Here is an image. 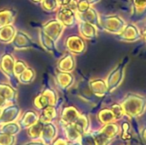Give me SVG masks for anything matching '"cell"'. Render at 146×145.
Masks as SVG:
<instances>
[{"label": "cell", "mask_w": 146, "mask_h": 145, "mask_svg": "<svg viewBox=\"0 0 146 145\" xmlns=\"http://www.w3.org/2000/svg\"><path fill=\"white\" fill-rule=\"evenodd\" d=\"M82 1H85V2H86L88 4H93V3H97V2H98V0H82Z\"/></svg>", "instance_id": "38"}, {"label": "cell", "mask_w": 146, "mask_h": 145, "mask_svg": "<svg viewBox=\"0 0 146 145\" xmlns=\"http://www.w3.org/2000/svg\"><path fill=\"white\" fill-rule=\"evenodd\" d=\"M0 95L3 96L8 103H14L16 101V91L7 84H0Z\"/></svg>", "instance_id": "15"}, {"label": "cell", "mask_w": 146, "mask_h": 145, "mask_svg": "<svg viewBox=\"0 0 146 145\" xmlns=\"http://www.w3.org/2000/svg\"><path fill=\"white\" fill-rule=\"evenodd\" d=\"M56 134H57V128L54 123L52 122L44 123L40 134V139L45 144L50 145L55 140Z\"/></svg>", "instance_id": "7"}, {"label": "cell", "mask_w": 146, "mask_h": 145, "mask_svg": "<svg viewBox=\"0 0 146 145\" xmlns=\"http://www.w3.org/2000/svg\"><path fill=\"white\" fill-rule=\"evenodd\" d=\"M43 122H41L40 121H38L35 124H33V126H31L30 127L27 128V136L29 138H31L32 140H38L40 138V134L44 126Z\"/></svg>", "instance_id": "19"}, {"label": "cell", "mask_w": 146, "mask_h": 145, "mask_svg": "<svg viewBox=\"0 0 146 145\" xmlns=\"http://www.w3.org/2000/svg\"><path fill=\"white\" fill-rule=\"evenodd\" d=\"M39 39L42 44V46L50 52H57L56 41L50 38L46 33H44L42 30L39 32Z\"/></svg>", "instance_id": "18"}, {"label": "cell", "mask_w": 146, "mask_h": 145, "mask_svg": "<svg viewBox=\"0 0 146 145\" xmlns=\"http://www.w3.org/2000/svg\"><path fill=\"white\" fill-rule=\"evenodd\" d=\"M52 145H69V143L62 138H58L52 142Z\"/></svg>", "instance_id": "34"}, {"label": "cell", "mask_w": 146, "mask_h": 145, "mask_svg": "<svg viewBox=\"0 0 146 145\" xmlns=\"http://www.w3.org/2000/svg\"><path fill=\"white\" fill-rule=\"evenodd\" d=\"M23 145H48L45 144L44 143H43L42 141H38V140H34V141H31V142H28V143H26Z\"/></svg>", "instance_id": "36"}, {"label": "cell", "mask_w": 146, "mask_h": 145, "mask_svg": "<svg viewBox=\"0 0 146 145\" xmlns=\"http://www.w3.org/2000/svg\"><path fill=\"white\" fill-rule=\"evenodd\" d=\"M21 109L18 105L10 103L2 109L0 115V124H5L16 121L21 116Z\"/></svg>", "instance_id": "2"}, {"label": "cell", "mask_w": 146, "mask_h": 145, "mask_svg": "<svg viewBox=\"0 0 146 145\" xmlns=\"http://www.w3.org/2000/svg\"><path fill=\"white\" fill-rule=\"evenodd\" d=\"M41 94L46 98V100H47V102H48L50 106H55L56 104L57 94H56V92L53 89H51V88L45 89Z\"/></svg>", "instance_id": "25"}, {"label": "cell", "mask_w": 146, "mask_h": 145, "mask_svg": "<svg viewBox=\"0 0 146 145\" xmlns=\"http://www.w3.org/2000/svg\"><path fill=\"white\" fill-rule=\"evenodd\" d=\"M36 73L32 68H27L17 78L19 81L22 84H30L35 79Z\"/></svg>", "instance_id": "21"}, {"label": "cell", "mask_w": 146, "mask_h": 145, "mask_svg": "<svg viewBox=\"0 0 146 145\" xmlns=\"http://www.w3.org/2000/svg\"><path fill=\"white\" fill-rule=\"evenodd\" d=\"M16 138L13 135H9L0 132V145H15Z\"/></svg>", "instance_id": "28"}, {"label": "cell", "mask_w": 146, "mask_h": 145, "mask_svg": "<svg viewBox=\"0 0 146 145\" xmlns=\"http://www.w3.org/2000/svg\"><path fill=\"white\" fill-rule=\"evenodd\" d=\"M8 104V102L5 100V98L3 97V96H1L0 95V108H3V107H5L6 105Z\"/></svg>", "instance_id": "37"}, {"label": "cell", "mask_w": 146, "mask_h": 145, "mask_svg": "<svg viewBox=\"0 0 146 145\" xmlns=\"http://www.w3.org/2000/svg\"><path fill=\"white\" fill-rule=\"evenodd\" d=\"M100 132H101L102 133H104L105 136H107L109 138H110L114 137V136L116 134V132H117V128H116V126H114V125H107V126H105Z\"/></svg>", "instance_id": "32"}, {"label": "cell", "mask_w": 146, "mask_h": 145, "mask_svg": "<svg viewBox=\"0 0 146 145\" xmlns=\"http://www.w3.org/2000/svg\"><path fill=\"white\" fill-rule=\"evenodd\" d=\"M57 20L64 27H73L77 23L76 12L68 6L60 7L57 12Z\"/></svg>", "instance_id": "1"}, {"label": "cell", "mask_w": 146, "mask_h": 145, "mask_svg": "<svg viewBox=\"0 0 146 145\" xmlns=\"http://www.w3.org/2000/svg\"><path fill=\"white\" fill-rule=\"evenodd\" d=\"M56 68L61 72L70 73L75 68V59L72 54H67L59 60Z\"/></svg>", "instance_id": "8"}, {"label": "cell", "mask_w": 146, "mask_h": 145, "mask_svg": "<svg viewBox=\"0 0 146 145\" xmlns=\"http://www.w3.org/2000/svg\"><path fill=\"white\" fill-rule=\"evenodd\" d=\"M89 124H90L89 119L86 115H80L77 120L74 122V125L82 134L87 132V130L89 128Z\"/></svg>", "instance_id": "23"}, {"label": "cell", "mask_w": 146, "mask_h": 145, "mask_svg": "<svg viewBox=\"0 0 146 145\" xmlns=\"http://www.w3.org/2000/svg\"><path fill=\"white\" fill-rule=\"evenodd\" d=\"M33 104H34V107L37 109H38V110H43L46 107L50 106L48 102H47V100H46V98L42 94H39L38 96H37L34 98Z\"/></svg>", "instance_id": "27"}, {"label": "cell", "mask_w": 146, "mask_h": 145, "mask_svg": "<svg viewBox=\"0 0 146 145\" xmlns=\"http://www.w3.org/2000/svg\"><path fill=\"white\" fill-rule=\"evenodd\" d=\"M12 44L16 50H27L28 48L37 47V44L31 38V37L21 31H17L15 32Z\"/></svg>", "instance_id": "4"}, {"label": "cell", "mask_w": 146, "mask_h": 145, "mask_svg": "<svg viewBox=\"0 0 146 145\" xmlns=\"http://www.w3.org/2000/svg\"><path fill=\"white\" fill-rule=\"evenodd\" d=\"M16 16V11L13 9H3L0 10V27L12 24Z\"/></svg>", "instance_id": "16"}, {"label": "cell", "mask_w": 146, "mask_h": 145, "mask_svg": "<svg viewBox=\"0 0 146 145\" xmlns=\"http://www.w3.org/2000/svg\"><path fill=\"white\" fill-rule=\"evenodd\" d=\"M31 1L33 2V3H39L42 2V0H31Z\"/></svg>", "instance_id": "39"}, {"label": "cell", "mask_w": 146, "mask_h": 145, "mask_svg": "<svg viewBox=\"0 0 146 145\" xmlns=\"http://www.w3.org/2000/svg\"><path fill=\"white\" fill-rule=\"evenodd\" d=\"M113 114L107 110V109H104V110H102L99 115H98V119L101 122L103 123H108V122H110L112 121L113 120Z\"/></svg>", "instance_id": "31"}, {"label": "cell", "mask_w": 146, "mask_h": 145, "mask_svg": "<svg viewBox=\"0 0 146 145\" xmlns=\"http://www.w3.org/2000/svg\"><path fill=\"white\" fill-rule=\"evenodd\" d=\"M63 30L64 26L58 20L55 19L48 21L45 24L43 25L42 28V31L55 41H57L59 39L63 32Z\"/></svg>", "instance_id": "3"}, {"label": "cell", "mask_w": 146, "mask_h": 145, "mask_svg": "<svg viewBox=\"0 0 146 145\" xmlns=\"http://www.w3.org/2000/svg\"><path fill=\"white\" fill-rule=\"evenodd\" d=\"M74 82L73 74L67 72H59L56 73V84L62 90H68L72 86Z\"/></svg>", "instance_id": "9"}, {"label": "cell", "mask_w": 146, "mask_h": 145, "mask_svg": "<svg viewBox=\"0 0 146 145\" xmlns=\"http://www.w3.org/2000/svg\"><path fill=\"white\" fill-rule=\"evenodd\" d=\"M38 121V115L35 111L27 110L26 111L19 121V125L22 129H27Z\"/></svg>", "instance_id": "10"}, {"label": "cell", "mask_w": 146, "mask_h": 145, "mask_svg": "<svg viewBox=\"0 0 146 145\" xmlns=\"http://www.w3.org/2000/svg\"><path fill=\"white\" fill-rule=\"evenodd\" d=\"M56 109L55 106H48L42 110L40 115H38V121L43 123L52 122L56 118Z\"/></svg>", "instance_id": "17"}, {"label": "cell", "mask_w": 146, "mask_h": 145, "mask_svg": "<svg viewBox=\"0 0 146 145\" xmlns=\"http://www.w3.org/2000/svg\"><path fill=\"white\" fill-rule=\"evenodd\" d=\"M15 60L11 54H4L0 59V69L7 76V78L13 81L15 79L14 65Z\"/></svg>", "instance_id": "5"}, {"label": "cell", "mask_w": 146, "mask_h": 145, "mask_svg": "<svg viewBox=\"0 0 146 145\" xmlns=\"http://www.w3.org/2000/svg\"><path fill=\"white\" fill-rule=\"evenodd\" d=\"M90 86L92 88V91L98 96H103L106 90L104 82L100 79H96V80L91 81Z\"/></svg>", "instance_id": "24"}, {"label": "cell", "mask_w": 146, "mask_h": 145, "mask_svg": "<svg viewBox=\"0 0 146 145\" xmlns=\"http://www.w3.org/2000/svg\"><path fill=\"white\" fill-rule=\"evenodd\" d=\"M72 145H80V143H74V144H72Z\"/></svg>", "instance_id": "40"}, {"label": "cell", "mask_w": 146, "mask_h": 145, "mask_svg": "<svg viewBox=\"0 0 146 145\" xmlns=\"http://www.w3.org/2000/svg\"><path fill=\"white\" fill-rule=\"evenodd\" d=\"M67 49L75 55H80L85 51L86 44L82 38L78 35L69 36L66 40Z\"/></svg>", "instance_id": "6"}, {"label": "cell", "mask_w": 146, "mask_h": 145, "mask_svg": "<svg viewBox=\"0 0 146 145\" xmlns=\"http://www.w3.org/2000/svg\"><path fill=\"white\" fill-rule=\"evenodd\" d=\"M65 134L67 137V139L69 142L72 143H80L82 133L76 128V126L74 125V123L72 124H66L65 125Z\"/></svg>", "instance_id": "13"}, {"label": "cell", "mask_w": 146, "mask_h": 145, "mask_svg": "<svg viewBox=\"0 0 146 145\" xmlns=\"http://www.w3.org/2000/svg\"><path fill=\"white\" fill-rule=\"evenodd\" d=\"M80 112L74 107H73V106L66 107L63 109V110L62 112L61 120L65 125L72 124L77 120V118L80 116Z\"/></svg>", "instance_id": "11"}, {"label": "cell", "mask_w": 146, "mask_h": 145, "mask_svg": "<svg viewBox=\"0 0 146 145\" xmlns=\"http://www.w3.org/2000/svg\"><path fill=\"white\" fill-rule=\"evenodd\" d=\"M21 130V127L20 126L19 123H16L15 121L2 124L0 127L1 132L6 133L9 135H13V136H16L18 133H20Z\"/></svg>", "instance_id": "20"}, {"label": "cell", "mask_w": 146, "mask_h": 145, "mask_svg": "<svg viewBox=\"0 0 146 145\" xmlns=\"http://www.w3.org/2000/svg\"><path fill=\"white\" fill-rule=\"evenodd\" d=\"M27 68V65L24 61L18 60L17 62H15V65H14V73H15V75L16 77H18Z\"/></svg>", "instance_id": "30"}, {"label": "cell", "mask_w": 146, "mask_h": 145, "mask_svg": "<svg viewBox=\"0 0 146 145\" xmlns=\"http://www.w3.org/2000/svg\"><path fill=\"white\" fill-rule=\"evenodd\" d=\"M1 113H2V108H0V115H1Z\"/></svg>", "instance_id": "41"}, {"label": "cell", "mask_w": 146, "mask_h": 145, "mask_svg": "<svg viewBox=\"0 0 146 145\" xmlns=\"http://www.w3.org/2000/svg\"><path fill=\"white\" fill-rule=\"evenodd\" d=\"M79 17H81V19L92 25H98V15L96 11L92 9H88L86 11L83 13H78Z\"/></svg>", "instance_id": "22"}, {"label": "cell", "mask_w": 146, "mask_h": 145, "mask_svg": "<svg viewBox=\"0 0 146 145\" xmlns=\"http://www.w3.org/2000/svg\"><path fill=\"white\" fill-rule=\"evenodd\" d=\"M59 7H63V6H70L71 3L74 2V0H56Z\"/></svg>", "instance_id": "35"}, {"label": "cell", "mask_w": 146, "mask_h": 145, "mask_svg": "<svg viewBox=\"0 0 146 145\" xmlns=\"http://www.w3.org/2000/svg\"><path fill=\"white\" fill-rule=\"evenodd\" d=\"M41 5L43 9L48 12L56 11L59 8V4L56 0H42Z\"/></svg>", "instance_id": "26"}, {"label": "cell", "mask_w": 146, "mask_h": 145, "mask_svg": "<svg viewBox=\"0 0 146 145\" xmlns=\"http://www.w3.org/2000/svg\"><path fill=\"white\" fill-rule=\"evenodd\" d=\"M15 28L11 24L0 27V42L3 44L12 42L15 35Z\"/></svg>", "instance_id": "14"}, {"label": "cell", "mask_w": 146, "mask_h": 145, "mask_svg": "<svg viewBox=\"0 0 146 145\" xmlns=\"http://www.w3.org/2000/svg\"><path fill=\"white\" fill-rule=\"evenodd\" d=\"M78 26H79L80 33L84 38H92L97 36V31H96L95 27L93 26V25L81 20V21H79Z\"/></svg>", "instance_id": "12"}, {"label": "cell", "mask_w": 146, "mask_h": 145, "mask_svg": "<svg viewBox=\"0 0 146 145\" xmlns=\"http://www.w3.org/2000/svg\"><path fill=\"white\" fill-rule=\"evenodd\" d=\"M80 145H97L95 138L93 137V134H90V133H84L81 136L80 141Z\"/></svg>", "instance_id": "29"}, {"label": "cell", "mask_w": 146, "mask_h": 145, "mask_svg": "<svg viewBox=\"0 0 146 145\" xmlns=\"http://www.w3.org/2000/svg\"><path fill=\"white\" fill-rule=\"evenodd\" d=\"M93 137L95 138L97 145H108L109 144L110 138L107 136H105L104 133H102L101 132L98 133L93 134Z\"/></svg>", "instance_id": "33"}]
</instances>
